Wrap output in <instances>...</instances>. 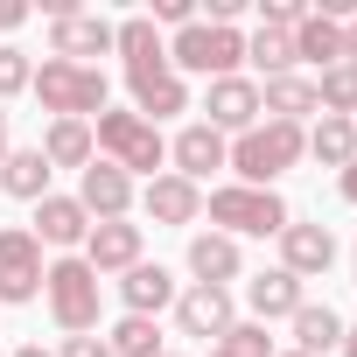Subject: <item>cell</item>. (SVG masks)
<instances>
[{
  "label": "cell",
  "instance_id": "6da1fadb",
  "mask_svg": "<svg viewBox=\"0 0 357 357\" xmlns=\"http://www.w3.org/2000/svg\"><path fill=\"white\" fill-rule=\"evenodd\" d=\"M294 161H308V126H287V119H259V126H245L238 140H231V175L245 190H273L280 175L294 168Z\"/></svg>",
  "mask_w": 357,
  "mask_h": 357
},
{
  "label": "cell",
  "instance_id": "7a4b0ae2",
  "mask_svg": "<svg viewBox=\"0 0 357 357\" xmlns=\"http://www.w3.org/2000/svg\"><path fill=\"white\" fill-rule=\"evenodd\" d=\"M29 91H36V105H43L50 119H98L112 84H105V70H98V63L43 56V63H36V77H29Z\"/></svg>",
  "mask_w": 357,
  "mask_h": 357
},
{
  "label": "cell",
  "instance_id": "3957f363",
  "mask_svg": "<svg viewBox=\"0 0 357 357\" xmlns=\"http://www.w3.org/2000/svg\"><path fill=\"white\" fill-rule=\"evenodd\" d=\"M91 140H98V161H112V168H126V175H161V161H168V140H161V126H147L133 105L126 112H98L91 119Z\"/></svg>",
  "mask_w": 357,
  "mask_h": 357
},
{
  "label": "cell",
  "instance_id": "277c9868",
  "mask_svg": "<svg viewBox=\"0 0 357 357\" xmlns=\"http://www.w3.org/2000/svg\"><path fill=\"white\" fill-rule=\"evenodd\" d=\"M204 211H211V231H225V238H280L294 225V211L280 204V190H245V183L211 190Z\"/></svg>",
  "mask_w": 357,
  "mask_h": 357
},
{
  "label": "cell",
  "instance_id": "5b68a950",
  "mask_svg": "<svg viewBox=\"0 0 357 357\" xmlns=\"http://www.w3.org/2000/svg\"><path fill=\"white\" fill-rule=\"evenodd\" d=\"M98 294H105V280H98L77 252L50 259V273H43V301H50V315H56L63 336H91V329H98Z\"/></svg>",
  "mask_w": 357,
  "mask_h": 357
},
{
  "label": "cell",
  "instance_id": "8992f818",
  "mask_svg": "<svg viewBox=\"0 0 357 357\" xmlns=\"http://www.w3.org/2000/svg\"><path fill=\"white\" fill-rule=\"evenodd\" d=\"M238 63H245V36L238 29H211V22H190V29H175V43H168V70L175 77H238Z\"/></svg>",
  "mask_w": 357,
  "mask_h": 357
},
{
  "label": "cell",
  "instance_id": "52a82bcc",
  "mask_svg": "<svg viewBox=\"0 0 357 357\" xmlns=\"http://www.w3.org/2000/svg\"><path fill=\"white\" fill-rule=\"evenodd\" d=\"M43 273H50V259H43L36 231L29 225H8V231H0V308L36 301L43 294Z\"/></svg>",
  "mask_w": 357,
  "mask_h": 357
},
{
  "label": "cell",
  "instance_id": "ba28073f",
  "mask_svg": "<svg viewBox=\"0 0 357 357\" xmlns=\"http://www.w3.org/2000/svg\"><path fill=\"white\" fill-rule=\"evenodd\" d=\"M204 126L211 133H225V140H238L245 126H259V77H211L204 84Z\"/></svg>",
  "mask_w": 357,
  "mask_h": 357
},
{
  "label": "cell",
  "instance_id": "9c48e42d",
  "mask_svg": "<svg viewBox=\"0 0 357 357\" xmlns=\"http://www.w3.org/2000/svg\"><path fill=\"white\" fill-rule=\"evenodd\" d=\"M77 204H84V218H91V225H112V218H133L140 190H133V175H126V168L91 161V168L77 175Z\"/></svg>",
  "mask_w": 357,
  "mask_h": 357
},
{
  "label": "cell",
  "instance_id": "30bf717a",
  "mask_svg": "<svg viewBox=\"0 0 357 357\" xmlns=\"http://www.w3.org/2000/svg\"><path fill=\"white\" fill-rule=\"evenodd\" d=\"M225 161H231V140L211 133L204 119H190L183 133L168 140V175H183V183H197V190H204V175H218Z\"/></svg>",
  "mask_w": 357,
  "mask_h": 357
},
{
  "label": "cell",
  "instance_id": "8fae6325",
  "mask_svg": "<svg viewBox=\"0 0 357 357\" xmlns=\"http://www.w3.org/2000/svg\"><path fill=\"white\" fill-rule=\"evenodd\" d=\"M238 322V308H231V287H183V294H175V329H183V336H204V343H218L225 329Z\"/></svg>",
  "mask_w": 357,
  "mask_h": 357
},
{
  "label": "cell",
  "instance_id": "7c38bea8",
  "mask_svg": "<svg viewBox=\"0 0 357 357\" xmlns=\"http://www.w3.org/2000/svg\"><path fill=\"white\" fill-rule=\"evenodd\" d=\"M105 50H112V22H105V15L70 8V15L50 22V56H63V63H91V56H105Z\"/></svg>",
  "mask_w": 357,
  "mask_h": 357
},
{
  "label": "cell",
  "instance_id": "4fadbf2b",
  "mask_svg": "<svg viewBox=\"0 0 357 357\" xmlns=\"http://www.w3.org/2000/svg\"><path fill=\"white\" fill-rule=\"evenodd\" d=\"M29 231H36V245H43V252H84L91 218H84V204H77V197H56V190H50V197L36 204V225H29Z\"/></svg>",
  "mask_w": 357,
  "mask_h": 357
},
{
  "label": "cell",
  "instance_id": "5bb4252c",
  "mask_svg": "<svg viewBox=\"0 0 357 357\" xmlns=\"http://www.w3.org/2000/svg\"><path fill=\"white\" fill-rule=\"evenodd\" d=\"M126 91H133V112H140L147 126H161V119H175V112H190V84L175 77L168 63H154V70H126Z\"/></svg>",
  "mask_w": 357,
  "mask_h": 357
},
{
  "label": "cell",
  "instance_id": "9a60e30c",
  "mask_svg": "<svg viewBox=\"0 0 357 357\" xmlns=\"http://www.w3.org/2000/svg\"><path fill=\"white\" fill-rule=\"evenodd\" d=\"M140 211H147L154 225H168V231H190V225L204 218V190H197V183H183V175H168V168H161L154 183L140 190Z\"/></svg>",
  "mask_w": 357,
  "mask_h": 357
},
{
  "label": "cell",
  "instance_id": "2e32d148",
  "mask_svg": "<svg viewBox=\"0 0 357 357\" xmlns=\"http://www.w3.org/2000/svg\"><path fill=\"white\" fill-rule=\"evenodd\" d=\"M98 280L105 273H126V266H140V225L133 218H112V225H91V238H84V252H77Z\"/></svg>",
  "mask_w": 357,
  "mask_h": 357
},
{
  "label": "cell",
  "instance_id": "e0dca14e",
  "mask_svg": "<svg viewBox=\"0 0 357 357\" xmlns=\"http://www.w3.org/2000/svg\"><path fill=\"white\" fill-rule=\"evenodd\" d=\"M280 266H287L294 280H322V273L336 266V231H329V225H287V231H280Z\"/></svg>",
  "mask_w": 357,
  "mask_h": 357
},
{
  "label": "cell",
  "instance_id": "ac0fdd59",
  "mask_svg": "<svg viewBox=\"0 0 357 357\" xmlns=\"http://www.w3.org/2000/svg\"><path fill=\"white\" fill-rule=\"evenodd\" d=\"M301 301H308V280H294L287 266H266V273L245 280V308H252V322H287Z\"/></svg>",
  "mask_w": 357,
  "mask_h": 357
},
{
  "label": "cell",
  "instance_id": "d6986e66",
  "mask_svg": "<svg viewBox=\"0 0 357 357\" xmlns=\"http://www.w3.org/2000/svg\"><path fill=\"white\" fill-rule=\"evenodd\" d=\"M175 294H183V280H175L168 266H147V259H140V266L119 273V301H126V315H147V322H154L161 308H175Z\"/></svg>",
  "mask_w": 357,
  "mask_h": 357
},
{
  "label": "cell",
  "instance_id": "ffe728a7",
  "mask_svg": "<svg viewBox=\"0 0 357 357\" xmlns=\"http://www.w3.org/2000/svg\"><path fill=\"white\" fill-rule=\"evenodd\" d=\"M322 119V105H315V77L308 70H287V77H259V119H287V126H301V119Z\"/></svg>",
  "mask_w": 357,
  "mask_h": 357
},
{
  "label": "cell",
  "instance_id": "44dd1931",
  "mask_svg": "<svg viewBox=\"0 0 357 357\" xmlns=\"http://www.w3.org/2000/svg\"><path fill=\"white\" fill-rule=\"evenodd\" d=\"M190 273H197V287H231V280L245 273L238 238H225V231H197V238H190Z\"/></svg>",
  "mask_w": 357,
  "mask_h": 357
},
{
  "label": "cell",
  "instance_id": "7402d4cb",
  "mask_svg": "<svg viewBox=\"0 0 357 357\" xmlns=\"http://www.w3.org/2000/svg\"><path fill=\"white\" fill-rule=\"evenodd\" d=\"M343 63V22H329V15H315L308 8V22L294 29V70H336Z\"/></svg>",
  "mask_w": 357,
  "mask_h": 357
},
{
  "label": "cell",
  "instance_id": "603a6c76",
  "mask_svg": "<svg viewBox=\"0 0 357 357\" xmlns=\"http://www.w3.org/2000/svg\"><path fill=\"white\" fill-rule=\"evenodd\" d=\"M36 147H43V161H50V168H77V175H84V168L98 161V140H91V119H50Z\"/></svg>",
  "mask_w": 357,
  "mask_h": 357
},
{
  "label": "cell",
  "instance_id": "cb8c5ba5",
  "mask_svg": "<svg viewBox=\"0 0 357 357\" xmlns=\"http://www.w3.org/2000/svg\"><path fill=\"white\" fill-rule=\"evenodd\" d=\"M287 329H294V350H301V357H329V350L343 343V329H350V322H343L329 301H301V308L287 315Z\"/></svg>",
  "mask_w": 357,
  "mask_h": 357
},
{
  "label": "cell",
  "instance_id": "d4e9b609",
  "mask_svg": "<svg viewBox=\"0 0 357 357\" xmlns=\"http://www.w3.org/2000/svg\"><path fill=\"white\" fill-rule=\"evenodd\" d=\"M50 161H43V147H8V161H0V190H8L15 204H43L50 197Z\"/></svg>",
  "mask_w": 357,
  "mask_h": 357
},
{
  "label": "cell",
  "instance_id": "484cf974",
  "mask_svg": "<svg viewBox=\"0 0 357 357\" xmlns=\"http://www.w3.org/2000/svg\"><path fill=\"white\" fill-rule=\"evenodd\" d=\"M112 50L126 56V70H154V63H168V43H161V29H154L147 15L112 22Z\"/></svg>",
  "mask_w": 357,
  "mask_h": 357
},
{
  "label": "cell",
  "instance_id": "4316f807",
  "mask_svg": "<svg viewBox=\"0 0 357 357\" xmlns=\"http://www.w3.org/2000/svg\"><path fill=\"white\" fill-rule=\"evenodd\" d=\"M308 161H322V168H336V175H343V168L357 161V126L322 112V119L308 126Z\"/></svg>",
  "mask_w": 357,
  "mask_h": 357
},
{
  "label": "cell",
  "instance_id": "83f0119b",
  "mask_svg": "<svg viewBox=\"0 0 357 357\" xmlns=\"http://www.w3.org/2000/svg\"><path fill=\"white\" fill-rule=\"evenodd\" d=\"M245 63H252L259 77H287V70H294V36H280V29H252V36H245Z\"/></svg>",
  "mask_w": 357,
  "mask_h": 357
},
{
  "label": "cell",
  "instance_id": "f1b7e54d",
  "mask_svg": "<svg viewBox=\"0 0 357 357\" xmlns=\"http://www.w3.org/2000/svg\"><path fill=\"white\" fill-rule=\"evenodd\" d=\"M315 105H322L329 119H357V63L322 70V77H315Z\"/></svg>",
  "mask_w": 357,
  "mask_h": 357
},
{
  "label": "cell",
  "instance_id": "f546056e",
  "mask_svg": "<svg viewBox=\"0 0 357 357\" xmlns=\"http://www.w3.org/2000/svg\"><path fill=\"white\" fill-rule=\"evenodd\" d=\"M105 343H112V357H161V350H168V343H161V329H154L147 315H119Z\"/></svg>",
  "mask_w": 357,
  "mask_h": 357
},
{
  "label": "cell",
  "instance_id": "4dcf8cb0",
  "mask_svg": "<svg viewBox=\"0 0 357 357\" xmlns=\"http://www.w3.org/2000/svg\"><path fill=\"white\" fill-rule=\"evenodd\" d=\"M211 350H231V357H273V336H266V322H252V315H245V322H231Z\"/></svg>",
  "mask_w": 357,
  "mask_h": 357
},
{
  "label": "cell",
  "instance_id": "1f68e13d",
  "mask_svg": "<svg viewBox=\"0 0 357 357\" xmlns=\"http://www.w3.org/2000/svg\"><path fill=\"white\" fill-rule=\"evenodd\" d=\"M29 77H36V63H29L15 43H0V105H8L15 91H29Z\"/></svg>",
  "mask_w": 357,
  "mask_h": 357
},
{
  "label": "cell",
  "instance_id": "d6a6232c",
  "mask_svg": "<svg viewBox=\"0 0 357 357\" xmlns=\"http://www.w3.org/2000/svg\"><path fill=\"white\" fill-rule=\"evenodd\" d=\"M308 22V8H301V0H266V8H259V29H280V36H294Z\"/></svg>",
  "mask_w": 357,
  "mask_h": 357
},
{
  "label": "cell",
  "instance_id": "836d02e7",
  "mask_svg": "<svg viewBox=\"0 0 357 357\" xmlns=\"http://www.w3.org/2000/svg\"><path fill=\"white\" fill-rule=\"evenodd\" d=\"M147 22H168V29H190V22H204V15L190 8V0H154V8H147Z\"/></svg>",
  "mask_w": 357,
  "mask_h": 357
},
{
  "label": "cell",
  "instance_id": "e575fe53",
  "mask_svg": "<svg viewBox=\"0 0 357 357\" xmlns=\"http://www.w3.org/2000/svg\"><path fill=\"white\" fill-rule=\"evenodd\" d=\"M56 357H112V343H105V336H63Z\"/></svg>",
  "mask_w": 357,
  "mask_h": 357
},
{
  "label": "cell",
  "instance_id": "d590c367",
  "mask_svg": "<svg viewBox=\"0 0 357 357\" xmlns=\"http://www.w3.org/2000/svg\"><path fill=\"white\" fill-rule=\"evenodd\" d=\"M29 22V8H22V0H0V29H22Z\"/></svg>",
  "mask_w": 357,
  "mask_h": 357
},
{
  "label": "cell",
  "instance_id": "8d00e7d4",
  "mask_svg": "<svg viewBox=\"0 0 357 357\" xmlns=\"http://www.w3.org/2000/svg\"><path fill=\"white\" fill-rule=\"evenodd\" d=\"M336 190H343V204H357V161H350V168L336 175Z\"/></svg>",
  "mask_w": 357,
  "mask_h": 357
},
{
  "label": "cell",
  "instance_id": "74e56055",
  "mask_svg": "<svg viewBox=\"0 0 357 357\" xmlns=\"http://www.w3.org/2000/svg\"><path fill=\"white\" fill-rule=\"evenodd\" d=\"M336 357H357V322L343 329V343H336Z\"/></svg>",
  "mask_w": 357,
  "mask_h": 357
},
{
  "label": "cell",
  "instance_id": "f35d334b",
  "mask_svg": "<svg viewBox=\"0 0 357 357\" xmlns=\"http://www.w3.org/2000/svg\"><path fill=\"white\" fill-rule=\"evenodd\" d=\"M8 357H56V350H43V343H22V350H8Z\"/></svg>",
  "mask_w": 357,
  "mask_h": 357
},
{
  "label": "cell",
  "instance_id": "ab89813d",
  "mask_svg": "<svg viewBox=\"0 0 357 357\" xmlns=\"http://www.w3.org/2000/svg\"><path fill=\"white\" fill-rule=\"evenodd\" d=\"M0 161H8V105H0Z\"/></svg>",
  "mask_w": 357,
  "mask_h": 357
},
{
  "label": "cell",
  "instance_id": "60d3db41",
  "mask_svg": "<svg viewBox=\"0 0 357 357\" xmlns=\"http://www.w3.org/2000/svg\"><path fill=\"white\" fill-rule=\"evenodd\" d=\"M273 357H301V350H273Z\"/></svg>",
  "mask_w": 357,
  "mask_h": 357
},
{
  "label": "cell",
  "instance_id": "b9f144b4",
  "mask_svg": "<svg viewBox=\"0 0 357 357\" xmlns=\"http://www.w3.org/2000/svg\"><path fill=\"white\" fill-rule=\"evenodd\" d=\"M161 357H183V350H161Z\"/></svg>",
  "mask_w": 357,
  "mask_h": 357
},
{
  "label": "cell",
  "instance_id": "7bdbcfd3",
  "mask_svg": "<svg viewBox=\"0 0 357 357\" xmlns=\"http://www.w3.org/2000/svg\"><path fill=\"white\" fill-rule=\"evenodd\" d=\"M211 357H231V350H211Z\"/></svg>",
  "mask_w": 357,
  "mask_h": 357
},
{
  "label": "cell",
  "instance_id": "ee69618b",
  "mask_svg": "<svg viewBox=\"0 0 357 357\" xmlns=\"http://www.w3.org/2000/svg\"><path fill=\"white\" fill-rule=\"evenodd\" d=\"M0 357H8V350H0Z\"/></svg>",
  "mask_w": 357,
  "mask_h": 357
},
{
  "label": "cell",
  "instance_id": "f6af8a7d",
  "mask_svg": "<svg viewBox=\"0 0 357 357\" xmlns=\"http://www.w3.org/2000/svg\"><path fill=\"white\" fill-rule=\"evenodd\" d=\"M350 126H357V119H350Z\"/></svg>",
  "mask_w": 357,
  "mask_h": 357
},
{
  "label": "cell",
  "instance_id": "bcb514c9",
  "mask_svg": "<svg viewBox=\"0 0 357 357\" xmlns=\"http://www.w3.org/2000/svg\"><path fill=\"white\" fill-rule=\"evenodd\" d=\"M350 259H357V252H350Z\"/></svg>",
  "mask_w": 357,
  "mask_h": 357
}]
</instances>
